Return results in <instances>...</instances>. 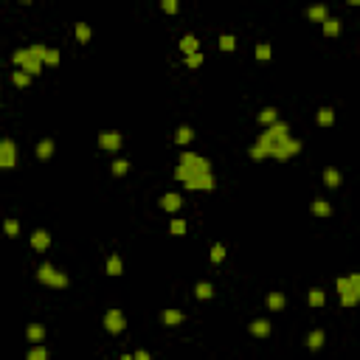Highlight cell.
Instances as JSON below:
<instances>
[{
    "label": "cell",
    "mask_w": 360,
    "mask_h": 360,
    "mask_svg": "<svg viewBox=\"0 0 360 360\" xmlns=\"http://www.w3.org/2000/svg\"><path fill=\"white\" fill-rule=\"evenodd\" d=\"M127 327V318L121 310H107L104 312V329L110 332V335H118V332H124Z\"/></svg>",
    "instance_id": "obj_6"
},
{
    "label": "cell",
    "mask_w": 360,
    "mask_h": 360,
    "mask_svg": "<svg viewBox=\"0 0 360 360\" xmlns=\"http://www.w3.org/2000/svg\"><path fill=\"white\" fill-rule=\"evenodd\" d=\"M307 17H310L312 23H324L329 14H327V6H310V9H307Z\"/></svg>",
    "instance_id": "obj_20"
},
{
    "label": "cell",
    "mask_w": 360,
    "mask_h": 360,
    "mask_svg": "<svg viewBox=\"0 0 360 360\" xmlns=\"http://www.w3.org/2000/svg\"><path fill=\"white\" fill-rule=\"evenodd\" d=\"M31 248L39 251V253H45L51 248V234L45 231V228H37V231L31 234Z\"/></svg>",
    "instance_id": "obj_8"
},
{
    "label": "cell",
    "mask_w": 360,
    "mask_h": 360,
    "mask_svg": "<svg viewBox=\"0 0 360 360\" xmlns=\"http://www.w3.org/2000/svg\"><path fill=\"white\" fill-rule=\"evenodd\" d=\"M321 26H324V34H327V37H338V34H341V29H343L341 20H335V17H327Z\"/></svg>",
    "instance_id": "obj_17"
},
{
    "label": "cell",
    "mask_w": 360,
    "mask_h": 360,
    "mask_svg": "<svg viewBox=\"0 0 360 360\" xmlns=\"http://www.w3.org/2000/svg\"><path fill=\"white\" fill-rule=\"evenodd\" d=\"M197 45H200V42H197V37H195V34H186V37L180 39V51H183L186 57L197 54Z\"/></svg>",
    "instance_id": "obj_15"
},
{
    "label": "cell",
    "mask_w": 360,
    "mask_h": 360,
    "mask_svg": "<svg viewBox=\"0 0 360 360\" xmlns=\"http://www.w3.org/2000/svg\"><path fill=\"white\" fill-rule=\"evenodd\" d=\"M3 231H6L9 236H17L20 234V223L17 220H6V223H3Z\"/></svg>",
    "instance_id": "obj_36"
},
{
    "label": "cell",
    "mask_w": 360,
    "mask_h": 360,
    "mask_svg": "<svg viewBox=\"0 0 360 360\" xmlns=\"http://www.w3.org/2000/svg\"><path fill=\"white\" fill-rule=\"evenodd\" d=\"M307 301H310V307H324V301H327V295H324L321 287H312L310 295H307Z\"/></svg>",
    "instance_id": "obj_22"
},
{
    "label": "cell",
    "mask_w": 360,
    "mask_h": 360,
    "mask_svg": "<svg viewBox=\"0 0 360 360\" xmlns=\"http://www.w3.org/2000/svg\"><path fill=\"white\" fill-rule=\"evenodd\" d=\"M223 259H225V245H220V242H217L214 248H211V262H214V264H220Z\"/></svg>",
    "instance_id": "obj_35"
},
{
    "label": "cell",
    "mask_w": 360,
    "mask_h": 360,
    "mask_svg": "<svg viewBox=\"0 0 360 360\" xmlns=\"http://www.w3.org/2000/svg\"><path fill=\"white\" fill-rule=\"evenodd\" d=\"M107 273L110 276H121V273H124V262H121L118 253H113V256L107 259Z\"/></svg>",
    "instance_id": "obj_18"
},
{
    "label": "cell",
    "mask_w": 360,
    "mask_h": 360,
    "mask_svg": "<svg viewBox=\"0 0 360 360\" xmlns=\"http://www.w3.org/2000/svg\"><path fill=\"white\" fill-rule=\"evenodd\" d=\"M287 138H290V127L284 124V121H276V124H270L262 135H259L256 146H262L264 152H267V158H270L279 146H284V141H287Z\"/></svg>",
    "instance_id": "obj_1"
},
{
    "label": "cell",
    "mask_w": 360,
    "mask_h": 360,
    "mask_svg": "<svg viewBox=\"0 0 360 360\" xmlns=\"http://www.w3.org/2000/svg\"><path fill=\"white\" fill-rule=\"evenodd\" d=\"M127 169H130V164H127V161H121V158H118V161H113V175H127Z\"/></svg>",
    "instance_id": "obj_38"
},
{
    "label": "cell",
    "mask_w": 360,
    "mask_h": 360,
    "mask_svg": "<svg viewBox=\"0 0 360 360\" xmlns=\"http://www.w3.org/2000/svg\"><path fill=\"white\" fill-rule=\"evenodd\" d=\"M76 39L79 42H88L90 39V26L88 23H76Z\"/></svg>",
    "instance_id": "obj_32"
},
{
    "label": "cell",
    "mask_w": 360,
    "mask_h": 360,
    "mask_svg": "<svg viewBox=\"0 0 360 360\" xmlns=\"http://www.w3.org/2000/svg\"><path fill=\"white\" fill-rule=\"evenodd\" d=\"M251 158H253V161H264V158H267V152H264L262 146H253V149H251Z\"/></svg>",
    "instance_id": "obj_40"
},
{
    "label": "cell",
    "mask_w": 360,
    "mask_h": 360,
    "mask_svg": "<svg viewBox=\"0 0 360 360\" xmlns=\"http://www.w3.org/2000/svg\"><path fill=\"white\" fill-rule=\"evenodd\" d=\"M324 183L329 186V189H338V186L343 183V175L335 169V166H327V169H324Z\"/></svg>",
    "instance_id": "obj_13"
},
{
    "label": "cell",
    "mask_w": 360,
    "mask_h": 360,
    "mask_svg": "<svg viewBox=\"0 0 360 360\" xmlns=\"http://www.w3.org/2000/svg\"><path fill=\"white\" fill-rule=\"evenodd\" d=\"M192 138H195V132H192V127H177V132H175V141L180 146L186 144H192Z\"/></svg>",
    "instance_id": "obj_21"
},
{
    "label": "cell",
    "mask_w": 360,
    "mask_h": 360,
    "mask_svg": "<svg viewBox=\"0 0 360 360\" xmlns=\"http://www.w3.org/2000/svg\"><path fill=\"white\" fill-rule=\"evenodd\" d=\"M307 346H310L312 352L321 349V346H324V332H321V329H312V332H310V338H307Z\"/></svg>",
    "instance_id": "obj_24"
},
{
    "label": "cell",
    "mask_w": 360,
    "mask_h": 360,
    "mask_svg": "<svg viewBox=\"0 0 360 360\" xmlns=\"http://www.w3.org/2000/svg\"><path fill=\"white\" fill-rule=\"evenodd\" d=\"M335 287H338V293H341L343 307H355V304L360 301V276L358 273H352V276H346V279H338Z\"/></svg>",
    "instance_id": "obj_2"
},
{
    "label": "cell",
    "mask_w": 360,
    "mask_h": 360,
    "mask_svg": "<svg viewBox=\"0 0 360 360\" xmlns=\"http://www.w3.org/2000/svg\"><path fill=\"white\" fill-rule=\"evenodd\" d=\"M121 360H132V355H124V358H121Z\"/></svg>",
    "instance_id": "obj_43"
},
{
    "label": "cell",
    "mask_w": 360,
    "mask_h": 360,
    "mask_svg": "<svg viewBox=\"0 0 360 360\" xmlns=\"http://www.w3.org/2000/svg\"><path fill=\"white\" fill-rule=\"evenodd\" d=\"M186 65H189V68H200V65H203V54L197 51V54H192V57H186Z\"/></svg>",
    "instance_id": "obj_39"
},
{
    "label": "cell",
    "mask_w": 360,
    "mask_h": 360,
    "mask_svg": "<svg viewBox=\"0 0 360 360\" xmlns=\"http://www.w3.org/2000/svg\"><path fill=\"white\" fill-rule=\"evenodd\" d=\"M251 332L256 335V338H267V335H270V321H267V318H259V321H253V324H251Z\"/></svg>",
    "instance_id": "obj_16"
},
{
    "label": "cell",
    "mask_w": 360,
    "mask_h": 360,
    "mask_svg": "<svg viewBox=\"0 0 360 360\" xmlns=\"http://www.w3.org/2000/svg\"><path fill=\"white\" fill-rule=\"evenodd\" d=\"M26 338H29L34 346H42V341H45V327H42V324H29Z\"/></svg>",
    "instance_id": "obj_11"
},
{
    "label": "cell",
    "mask_w": 360,
    "mask_h": 360,
    "mask_svg": "<svg viewBox=\"0 0 360 360\" xmlns=\"http://www.w3.org/2000/svg\"><path fill=\"white\" fill-rule=\"evenodd\" d=\"M54 149H57V144H54L51 138H42L37 144V158L39 161H51V158H54Z\"/></svg>",
    "instance_id": "obj_12"
},
{
    "label": "cell",
    "mask_w": 360,
    "mask_h": 360,
    "mask_svg": "<svg viewBox=\"0 0 360 360\" xmlns=\"http://www.w3.org/2000/svg\"><path fill=\"white\" fill-rule=\"evenodd\" d=\"M169 231H172L175 236H183L186 234V223L183 220H172V223H169Z\"/></svg>",
    "instance_id": "obj_37"
},
{
    "label": "cell",
    "mask_w": 360,
    "mask_h": 360,
    "mask_svg": "<svg viewBox=\"0 0 360 360\" xmlns=\"http://www.w3.org/2000/svg\"><path fill=\"white\" fill-rule=\"evenodd\" d=\"M332 121H335V110H332V107H321V110H318V124H321V127H329Z\"/></svg>",
    "instance_id": "obj_26"
},
{
    "label": "cell",
    "mask_w": 360,
    "mask_h": 360,
    "mask_svg": "<svg viewBox=\"0 0 360 360\" xmlns=\"http://www.w3.org/2000/svg\"><path fill=\"white\" fill-rule=\"evenodd\" d=\"M301 141H298V138H287V144H284V149H287V155H298V152H301Z\"/></svg>",
    "instance_id": "obj_30"
},
{
    "label": "cell",
    "mask_w": 360,
    "mask_h": 360,
    "mask_svg": "<svg viewBox=\"0 0 360 360\" xmlns=\"http://www.w3.org/2000/svg\"><path fill=\"white\" fill-rule=\"evenodd\" d=\"M98 146H101V149H107V152H116L118 146H121V132H116V130H104V132H98Z\"/></svg>",
    "instance_id": "obj_7"
},
{
    "label": "cell",
    "mask_w": 360,
    "mask_h": 360,
    "mask_svg": "<svg viewBox=\"0 0 360 360\" xmlns=\"http://www.w3.org/2000/svg\"><path fill=\"white\" fill-rule=\"evenodd\" d=\"M195 295H197V298H211V295H214V287H211L208 282H200L195 287Z\"/></svg>",
    "instance_id": "obj_27"
},
{
    "label": "cell",
    "mask_w": 360,
    "mask_h": 360,
    "mask_svg": "<svg viewBox=\"0 0 360 360\" xmlns=\"http://www.w3.org/2000/svg\"><path fill=\"white\" fill-rule=\"evenodd\" d=\"M17 164V146L11 138H3L0 141V169H11Z\"/></svg>",
    "instance_id": "obj_5"
},
{
    "label": "cell",
    "mask_w": 360,
    "mask_h": 360,
    "mask_svg": "<svg viewBox=\"0 0 360 360\" xmlns=\"http://www.w3.org/2000/svg\"><path fill=\"white\" fill-rule=\"evenodd\" d=\"M270 57H273V48L267 45V42H259V45H256V59H262L264 62V59H270Z\"/></svg>",
    "instance_id": "obj_33"
},
{
    "label": "cell",
    "mask_w": 360,
    "mask_h": 360,
    "mask_svg": "<svg viewBox=\"0 0 360 360\" xmlns=\"http://www.w3.org/2000/svg\"><path fill=\"white\" fill-rule=\"evenodd\" d=\"M264 304H267V310H282L284 307V293H267V298H264Z\"/></svg>",
    "instance_id": "obj_19"
},
{
    "label": "cell",
    "mask_w": 360,
    "mask_h": 360,
    "mask_svg": "<svg viewBox=\"0 0 360 360\" xmlns=\"http://www.w3.org/2000/svg\"><path fill=\"white\" fill-rule=\"evenodd\" d=\"M310 208H312V214H315V217H329L332 214V208H329V203H327V200H315Z\"/></svg>",
    "instance_id": "obj_23"
},
{
    "label": "cell",
    "mask_w": 360,
    "mask_h": 360,
    "mask_svg": "<svg viewBox=\"0 0 360 360\" xmlns=\"http://www.w3.org/2000/svg\"><path fill=\"white\" fill-rule=\"evenodd\" d=\"M220 48H223V51H234L236 48L234 34H223V37H220Z\"/></svg>",
    "instance_id": "obj_34"
},
{
    "label": "cell",
    "mask_w": 360,
    "mask_h": 360,
    "mask_svg": "<svg viewBox=\"0 0 360 360\" xmlns=\"http://www.w3.org/2000/svg\"><path fill=\"white\" fill-rule=\"evenodd\" d=\"M183 312L180 310H164V315H161V321L166 324V327H177V324H183Z\"/></svg>",
    "instance_id": "obj_14"
},
{
    "label": "cell",
    "mask_w": 360,
    "mask_h": 360,
    "mask_svg": "<svg viewBox=\"0 0 360 360\" xmlns=\"http://www.w3.org/2000/svg\"><path fill=\"white\" fill-rule=\"evenodd\" d=\"M37 279H39L42 284H48V287H57V290L68 287V276H65V273H59V270H54L48 262L37 267Z\"/></svg>",
    "instance_id": "obj_3"
},
{
    "label": "cell",
    "mask_w": 360,
    "mask_h": 360,
    "mask_svg": "<svg viewBox=\"0 0 360 360\" xmlns=\"http://www.w3.org/2000/svg\"><path fill=\"white\" fill-rule=\"evenodd\" d=\"M161 6H164V11H166V14H175V11H177V3H175V0H164Z\"/></svg>",
    "instance_id": "obj_41"
},
{
    "label": "cell",
    "mask_w": 360,
    "mask_h": 360,
    "mask_svg": "<svg viewBox=\"0 0 360 360\" xmlns=\"http://www.w3.org/2000/svg\"><path fill=\"white\" fill-rule=\"evenodd\" d=\"M17 70H23V73H29V76H37L39 70H42V62H39L37 57H34V54H31L29 51V57L23 59V65H20Z\"/></svg>",
    "instance_id": "obj_10"
},
{
    "label": "cell",
    "mask_w": 360,
    "mask_h": 360,
    "mask_svg": "<svg viewBox=\"0 0 360 360\" xmlns=\"http://www.w3.org/2000/svg\"><path fill=\"white\" fill-rule=\"evenodd\" d=\"M180 205H183V197L177 195V192H169V195L161 197V208H166V211H180Z\"/></svg>",
    "instance_id": "obj_9"
},
{
    "label": "cell",
    "mask_w": 360,
    "mask_h": 360,
    "mask_svg": "<svg viewBox=\"0 0 360 360\" xmlns=\"http://www.w3.org/2000/svg\"><path fill=\"white\" fill-rule=\"evenodd\" d=\"M26 360H48V349H45V346H34V349L26 355Z\"/></svg>",
    "instance_id": "obj_31"
},
{
    "label": "cell",
    "mask_w": 360,
    "mask_h": 360,
    "mask_svg": "<svg viewBox=\"0 0 360 360\" xmlns=\"http://www.w3.org/2000/svg\"><path fill=\"white\" fill-rule=\"evenodd\" d=\"M177 166L195 169V172H211V164H208V158L197 155V152H183V155H180V164H177Z\"/></svg>",
    "instance_id": "obj_4"
},
{
    "label": "cell",
    "mask_w": 360,
    "mask_h": 360,
    "mask_svg": "<svg viewBox=\"0 0 360 360\" xmlns=\"http://www.w3.org/2000/svg\"><path fill=\"white\" fill-rule=\"evenodd\" d=\"M45 65H48V68L59 65V51L57 48H48V51H45V57H42V68H45Z\"/></svg>",
    "instance_id": "obj_28"
},
{
    "label": "cell",
    "mask_w": 360,
    "mask_h": 360,
    "mask_svg": "<svg viewBox=\"0 0 360 360\" xmlns=\"http://www.w3.org/2000/svg\"><path fill=\"white\" fill-rule=\"evenodd\" d=\"M132 360H149V352H146V349H138L135 355H132Z\"/></svg>",
    "instance_id": "obj_42"
},
{
    "label": "cell",
    "mask_w": 360,
    "mask_h": 360,
    "mask_svg": "<svg viewBox=\"0 0 360 360\" xmlns=\"http://www.w3.org/2000/svg\"><path fill=\"white\" fill-rule=\"evenodd\" d=\"M11 82H14L17 88H29L31 76H29V73H23V70H14V73H11Z\"/></svg>",
    "instance_id": "obj_29"
},
{
    "label": "cell",
    "mask_w": 360,
    "mask_h": 360,
    "mask_svg": "<svg viewBox=\"0 0 360 360\" xmlns=\"http://www.w3.org/2000/svg\"><path fill=\"white\" fill-rule=\"evenodd\" d=\"M259 121H262L264 127H270V124H276V121H279V113H276L273 107H264L262 113H259Z\"/></svg>",
    "instance_id": "obj_25"
}]
</instances>
